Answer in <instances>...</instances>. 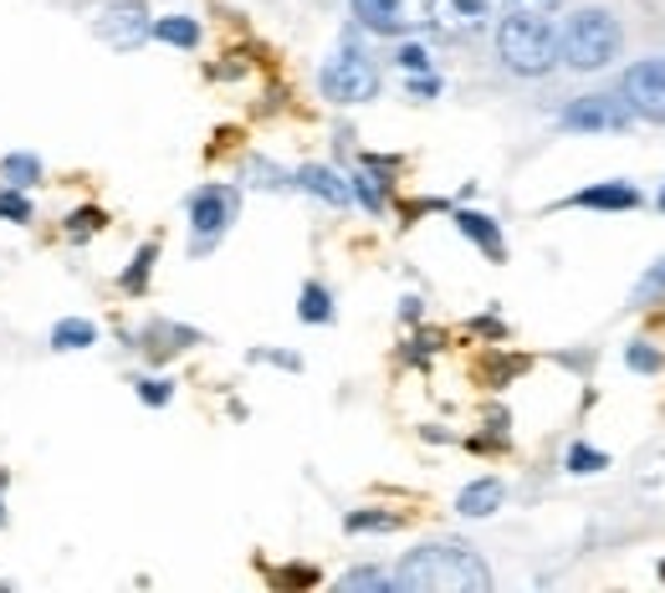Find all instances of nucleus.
Wrapping results in <instances>:
<instances>
[{"mask_svg":"<svg viewBox=\"0 0 665 593\" xmlns=\"http://www.w3.org/2000/svg\"><path fill=\"white\" fill-rule=\"evenodd\" d=\"M389 579L405 593H492L487 558L461 538H430L420 548H410Z\"/></svg>","mask_w":665,"mask_h":593,"instance_id":"f257e3e1","label":"nucleus"},{"mask_svg":"<svg viewBox=\"0 0 665 593\" xmlns=\"http://www.w3.org/2000/svg\"><path fill=\"white\" fill-rule=\"evenodd\" d=\"M497 62L522 82H543L559 72V27L538 6H512L497 21Z\"/></svg>","mask_w":665,"mask_h":593,"instance_id":"f03ea898","label":"nucleus"},{"mask_svg":"<svg viewBox=\"0 0 665 593\" xmlns=\"http://www.w3.org/2000/svg\"><path fill=\"white\" fill-rule=\"evenodd\" d=\"M625 52V27L610 6H579L559 27V67L569 72H604Z\"/></svg>","mask_w":665,"mask_h":593,"instance_id":"7ed1b4c3","label":"nucleus"},{"mask_svg":"<svg viewBox=\"0 0 665 593\" xmlns=\"http://www.w3.org/2000/svg\"><path fill=\"white\" fill-rule=\"evenodd\" d=\"M318 88H323V98L338 108H364L379 98V62L369 57V47H364L359 37H344L338 52L323 62Z\"/></svg>","mask_w":665,"mask_h":593,"instance_id":"20e7f679","label":"nucleus"},{"mask_svg":"<svg viewBox=\"0 0 665 593\" xmlns=\"http://www.w3.org/2000/svg\"><path fill=\"white\" fill-rule=\"evenodd\" d=\"M236 211H241V190L236 185H200L195 195H190V231H195L190 251H195V256L215 251V241L236 225Z\"/></svg>","mask_w":665,"mask_h":593,"instance_id":"39448f33","label":"nucleus"},{"mask_svg":"<svg viewBox=\"0 0 665 593\" xmlns=\"http://www.w3.org/2000/svg\"><path fill=\"white\" fill-rule=\"evenodd\" d=\"M635 123V113L625 108L620 93H584V98H569L559 113V129L563 133H625Z\"/></svg>","mask_w":665,"mask_h":593,"instance_id":"423d86ee","label":"nucleus"},{"mask_svg":"<svg viewBox=\"0 0 665 593\" xmlns=\"http://www.w3.org/2000/svg\"><path fill=\"white\" fill-rule=\"evenodd\" d=\"M620 98L635 119L645 123H665V57H640L625 67L620 78Z\"/></svg>","mask_w":665,"mask_h":593,"instance_id":"0eeeda50","label":"nucleus"},{"mask_svg":"<svg viewBox=\"0 0 665 593\" xmlns=\"http://www.w3.org/2000/svg\"><path fill=\"white\" fill-rule=\"evenodd\" d=\"M93 31L108 41V47L133 52V47H144V41H149V31H154V16H149L144 0H108L103 11H98Z\"/></svg>","mask_w":665,"mask_h":593,"instance_id":"6e6552de","label":"nucleus"},{"mask_svg":"<svg viewBox=\"0 0 665 593\" xmlns=\"http://www.w3.org/2000/svg\"><path fill=\"white\" fill-rule=\"evenodd\" d=\"M497 0H426V21L440 37H477L497 21Z\"/></svg>","mask_w":665,"mask_h":593,"instance_id":"1a4fd4ad","label":"nucleus"},{"mask_svg":"<svg viewBox=\"0 0 665 593\" xmlns=\"http://www.w3.org/2000/svg\"><path fill=\"white\" fill-rule=\"evenodd\" d=\"M645 205V195H640V185H630V180H598V185H584L573 190L569 200H559L553 211H598V215H630Z\"/></svg>","mask_w":665,"mask_h":593,"instance_id":"9d476101","label":"nucleus"},{"mask_svg":"<svg viewBox=\"0 0 665 593\" xmlns=\"http://www.w3.org/2000/svg\"><path fill=\"white\" fill-rule=\"evenodd\" d=\"M354 21L374 37H405L410 31V0H348Z\"/></svg>","mask_w":665,"mask_h":593,"instance_id":"9b49d317","label":"nucleus"},{"mask_svg":"<svg viewBox=\"0 0 665 593\" xmlns=\"http://www.w3.org/2000/svg\"><path fill=\"white\" fill-rule=\"evenodd\" d=\"M451 221H456V231H461L471 246L487 256V262H507V241H502V225L492 221L487 211H451Z\"/></svg>","mask_w":665,"mask_h":593,"instance_id":"f8f14e48","label":"nucleus"},{"mask_svg":"<svg viewBox=\"0 0 665 593\" xmlns=\"http://www.w3.org/2000/svg\"><path fill=\"white\" fill-rule=\"evenodd\" d=\"M507 501V481L502 476H477V481H466L461 497H456V512L481 522V517H497Z\"/></svg>","mask_w":665,"mask_h":593,"instance_id":"ddd939ff","label":"nucleus"},{"mask_svg":"<svg viewBox=\"0 0 665 593\" xmlns=\"http://www.w3.org/2000/svg\"><path fill=\"white\" fill-rule=\"evenodd\" d=\"M293 190H307L313 200H323V205H332V211H344L348 200V180L338 170H328V164H303V170L293 174Z\"/></svg>","mask_w":665,"mask_h":593,"instance_id":"4468645a","label":"nucleus"},{"mask_svg":"<svg viewBox=\"0 0 665 593\" xmlns=\"http://www.w3.org/2000/svg\"><path fill=\"white\" fill-rule=\"evenodd\" d=\"M200 344V333L195 328H180V323H149L144 328V354L149 358H174V354H185V348Z\"/></svg>","mask_w":665,"mask_h":593,"instance_id":"2eb2a0df","label":"nucleus"},{"mask_svg":"<svg viewBox=\"0 0 665 593\" xmlns=\"http://www.w3.org/2000/svg\"><path fill=\"white\" fill-rule=\"evenodd\" d=\"M665 303V256H655L645 272H640V282L630 287V313H651V307Z\"/></svg>","mask_w":665,"mask_h":593,"instance_id":"dca6fc26","label":"nucleus"},{"mask_svg":"<svg viewBox=\"0 0 665 593\" xmlns=\"http://www.w3.org/2000/svg\"><path fill=\"white\" fill-rule=\"evenodd\" d=\"M297 317H303L307 328H328L332 317V292L323 287V282H303V292H297Z\"/></svg>","mask_w":665,"mask_h":593,"instance_id":"f3484780","label":"nucleus"},{"mask_svg":"<svg viewBox=\"0 0 665 593\" xmlns=\"http://www.w3.org/2000/svg\"><path fill=\"white\" fill-rule=\"evenodd\" d=\"M149 37L164 41V47H180V52H195L200 47V21L195 16H160Z\"/></svg>","mask_w":665,"mask_h":593,"instance_id":"a211bd4d","label":"nucleus"},{"mask_svg":"<svg viewBox=\"0 0 665 593\" xmlns=\"http://www.w3.org/2000/svg\"><path fill=\"white\" fill-rule=\"evenodd\" d=\"M344 528L359 538V532H399L405 528V512H389V507H359V512L344 517Z\"/></svg>","mask_w":665,"mask_h":593,"instance_id":"6ab92c4d","label":"nucleus"},{"mask_svg":"<svg viewBox=\"0 0 665 593\" xmlns=\"http://www.w3.org/2000/svg\"><path fill=\"white\" fill-rule=\"evenodd\" d=\"M154 262H160V241H144V246L133 251V262H129V272L119 277V287L129 292V297H139V292L149 287V277H154Z\"/></svg>","mask_w":665,"mask_h":593,"instance_id":"aec40b11","label":"nucleus"},{"mask_svg":"<svg viewBox=\"0 0 665 593\" xmlns=\"http://www.w3.org/2000/svg\"><path fill=\"white\" fill-rule=\"evenodd\" d=\"M98 344V328L88 317H62L52 328V348L57 354H78V348H93Z\"/></svg>","mask_w":665,"mask_h":593,"instance_id":"412c9836","label":"nucleus"},{"mask_svg":"<svg viewBox=\"0 0 665 593\" xmlns=\"http://www.w3.org/2000/svg\"><path fill=\"white\" fill-rule=\"evenodd\" d=\"M0 180L16 185V190L41 185V159L37 154H6V159H0Z\"/></svg>","mask_w":665,"mask_h":593,"instance_id":"4be33fe9","label":"nucleus"},{"mask_svg":"<svg viewBox=\"0 0 665 593\" xmlns=\"http://www.w3.org/2000/svg\"><path fill=\"white\" fill-rule=\"evenodd\" d=\"M246 180H252L256 190H293V174L282 170V164H272V159H262V154L246 159Z\"/></svg>","mask_w":665,"mask_h":593,"instance_id":"5701e85b","label":"nucleus"},{"mask_svg":"<svg viewBox=\"0 0 665 593\" xmlns=\"http://www.w3.org/2000/svg\"><path fill=\"white\" fill-rule=\"evenodd\" d=\"M389 593L395 589V579H389L385 568H354V573H344V579H338V593Z\"/></svg>","mask_w":665,"mask_h":593,"instance_id":"b1692460","label":"nucleus"},{"mask_svg":"<svg viewBox=\"0 0 665 593\" xmlns=\"http://www.w3.org/2000/svg\"><path fill=\"white\" fill-rule=\"evenodd\" d=\"M563 466H569L573 476H598V471H610V456L594 446H584V440H573L569 456H563Z\"/></svg>","mask_w":665,"mask_h":593,"instance_id":"393cba45","label":"nucleus"},{"mask_svg":"<svg viewBox=\"0 0 665 593\" xmlns=\"http://www.w3.org/2000/svg\"><path fill=\"white\" fill-rule=\"evenodd\" d=\"M625 364H630V374H661L665 369V354L651 344V338H635V344L625 348Z\"/></svg>","mask_w":665,"mask_h":593,"instance_id":"a878e982","label":"nucleus"},{"mask_svg":"<svg viewBox=\"0 0 665 593\" xmlns=\"http://www.w3.org/2000/svg\"><path fill=\"white\" fill-rule=\"evenodd\" d=\"M0 221H11V225H31L37 221V205L27 200V190H0Z\"/></svg>","mask_w":665,"mask_h":593,"instance_id":"bb28decb","label":"nucleus"},{"mask_svg":"<svg viewBox=\"0 0 665 593\" xmlns=\"http://www.w3.org/2000/svg\"><path fill=\"white\" fill-rule=\"evenodd\" d=\"M98 225H108V215L98 211V205H82V211L66 215V236H72V241H88Z\"/></svg>","mask_w":665,"mask_h":593,"instance_id":"cd10ccee","label":"nucleus"},{"mask_svg":"<svg viewBox=\"0 0 665 593\" xmlns=\"http://www.w3.org/2000/svg\"><path fill=\"white\" fill-rule=\"evenodd\" d=\"M395 62H399V72H405V78H420V72H430V52L420 47V41H399Z\"/></svg>","mask_w":665,"mask_h":593,"instance_id":"c85d7f7f","label":"nucleus"},{"mask_svg":"<svg viewBox=\"0 0 665 593\" xmlns=\"http://www.w3.org/2000/svg\"><path fill=\"white\" fill-rule=\"evenodd\" d=\"M133 389H139V399H144L149 409H164L174 399V384L170 379H139Z\"/></svg>","mask_w":665,"mask_h":593,"instance_id":"c756f323","label":"nucleus"},{"mask_svg":"<svg viewBox=\"0 0 665 593\" xmlns=\"http://www.w3.org/2000/svg\"><path fill=\"white\" fill-rule=\"evenodd\" d=\"M272 583H277V589H313V583H318V568H282V573H272Z\"/></svg>","mask_w":665,"mask_h":593,"instance_id":"7c9ffc66","label":"nucleus"},{"mask_svg":"<svg viewBox=\"0 0 665 593\" xmlns=\"http://www.w3.org/2000/svg\"><path fill=\"white\" fill-rule=\"evenodd\" d=\"M528 364H532V358H497V364H492V369H487V384H492V389H507V379H512V374H522V369H528Z\"/></svg>","mask_w":665,"mask_h":593,"instance_id":"2f4dec72","label":"nucleus"},{"mask_svg":"<svg viewBox=\"0 0 665 593\" xmlns=\"http://www.w3.org/2000/svg\"><path fill=\"white\" fill-rule=\"evenodd\" d=\"M440 344H446V338H440V333H420V338H410V364H430V358L440 354Z\"/></svg>","mask_w":665,"mask_h":593,"instance_id":"473e14b6","label":"nucleus"},{"mask_svg":"<svg viewBox=\"0 0 665 593\" xmlns=\"http://www.w3.org/2000/svg\"><path fill=\"white\" fill-rule=\"evenodd\" d=\"M436 93H440L436 72H420V78H410V98H436Z\"/></svg>","mask_w":665,"mask_h":593,"instance_id":"72a5a7b5","label":"nucleus"},{"mask_svg":"<svg viewBox=\"0 0 665 593\" xmlns=\"http://www.w3.org/2000/svg\"><path fill=\"white\" fill-rule=\"evenodd\" d=\"M471 333H481V338H507L502 317H477V323H471Z\"/></svg>","mask_w":665,"mask_h":593,"instance_id":"f704fd0d","label":"nucleus"},{"mask_svg":"<svg viewBox=\"0 0 665 593\" xmlns=\"http://www.w3.org/2000/svg\"><path fill=\"white\" fill-rule=\"evenodd\" d=\"M256 364H282V369H303V358H293V354H262V348H256Z\"/></svg>","mask_w":665,"mask_h":593,"instance_id":"c9c22d12","label":"nucleus"},{"mask_svg":"<svg viewBox=\"0 0 665 593\" xmlns=\"http://www.w3.org/2000/svg\"><path fill=\"white\" fill-rule=\"evenodd\" d=\"M420 313H426L420 297H405V303H399V317H405V323H420Z\"/></svg>","mask_w":665,"mask_h":593,"instance_id":"e433bc0d","label":"nucleus"},{"mask_svg":"<svg viewBox=\"0 0 665 593\" xmlns=\"http://www.w3.org/2000/svg\"><path fill=\"white\" fill-rule=\"evenodd\" d=\"M512 6H559V0H512Z\"/></svg>","mask_w":665,"mask_h":593,"instance_id":"4c0bfd02","label":"nucleus"},{"mask_svg":"<svg viewBox=\"0 0 665 593\" xmlns=\"http://www.w3.org/2000/svg\"><path fill=\"white\" fill-rule=\"evenodd\" d=\"M655 211H661V215H665V185H661V195H655Z\"/></svg>","mask_w":665,"mask_h":593,"instance_id":"58836bf2","label":"nucleus"},{"mask_svg":"<svg viewBox=\"0 0 665 593\" xmlns=\"http://www.w3.org/2000/svg\"><path fill=\"white\" fill-rule=\"evenodd\" d=\"M0 522H6V507H0Z\"/></svg>","mask_w":665,"mask_h":593,"instance_id":"ea45409f","label":"nucleus"}]
</instances>
